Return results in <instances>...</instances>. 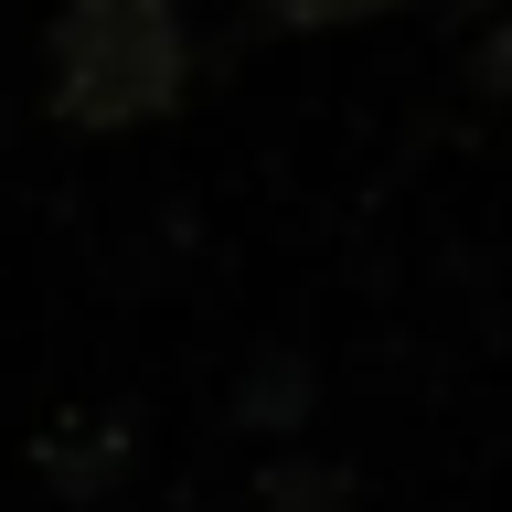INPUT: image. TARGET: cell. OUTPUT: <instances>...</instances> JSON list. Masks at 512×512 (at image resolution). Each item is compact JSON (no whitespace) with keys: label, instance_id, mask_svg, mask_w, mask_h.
Listing matches in <instances>:
<instances>
[{"label":"cell","instance_id":"1","mask_svg":"<svg viewBox=\"0 0 512 512\" xmlns=\"http://www.w3.org/2000/svg\"><path fill=\"white\" fill-rule=\"evenodd\" d=\"M43 75H54V118L139 128L182 96V22L171 0H64Z\"/></svg>","mask_w":512,"mask_h":512},{"label":"cell","instance_id":"2","mask_svg":"<svg viewBox=\"0 0 512 512\" xmlns=\"http://www.w3.org/2000/svg\"><path fill=\"white\" fill-rule=\"evenodd\" d=\"M278 22H299V32H320V22H363V11H384V0H267Z\"/></svg>","mask_w":512,"mask_h":512}]
</instances>
